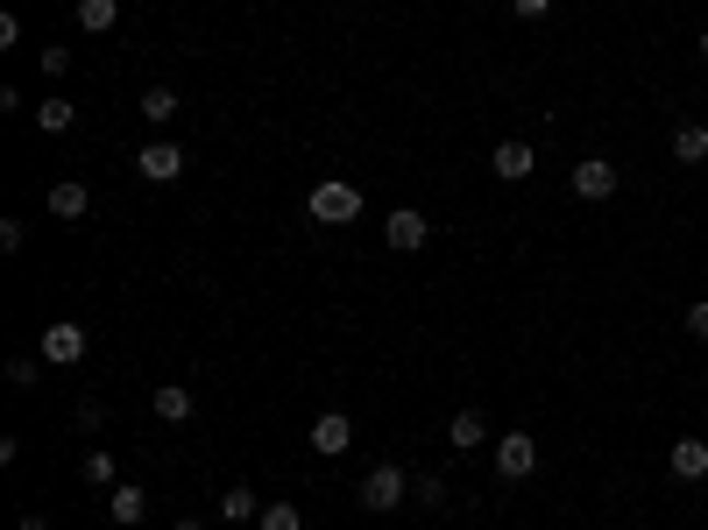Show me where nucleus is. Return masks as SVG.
Returning <instances> with one entry per match:
<instances>
[{
  "instance_id": "f257e3e1",
  "label": "nucleus",
  "mask_w": 708,
  "mask_h": 530,
  "mask_svg": "<svg viewBox=\"0 0 708 530\" xmlns=\"http://www.w3.org/2000/svg\"><path fill=\"white\" fill-rule=\"evenodd\" d=\"M305 212H312L320 226H348V220H361V191L348 185V177H326V185H312Z\"/></svg>"
},
{
  "instance_id": "f03ea898",
  "label": "nucleus",
  "mask_w": 708,
  "mask_h": 530,
  "mask_svg": "<svg viewBox=\"0 0 708 530\" xmlns=\"http://www.w3.org/2000/svg\"><path fill=\"white\" fill-rule=\"evenodd\" d=\"M397 503H411V474H404V467H369V474H361V509H375V517H390V509Z\"/></svg>"
},
{
  "instance_id": "7ed1b4c3",
  "label": "nucleus",
  "mask_w": 708,
  "mask_h": 530,
  "mask_svg": "<svg viewBox=\"0 0 708 530\" xmlns=\"http://www.w3.org/2000/svg\"><path fill=\"white\" fill-rule=\"evenodd\" d=\"M383 240H390V248H397V255H418V248H426V240H432V220H426V212H418V205H397V212H390V220H383Z\"/></svg>"
},
{
  "instance_id": "20e7f679",
  "label": "nucleus",
  "mask_w": 708,
  "mask_h": 530,
  "mask_svg": "<svg viewBox=\"0 0 708 530\" xmlns=\"http://www.w3.org/2000/svg\"><path fill=\"white\" fill-rule=\"evenodd\" d=\"M43 361H50V368H79L85 361V326H71V318L43 326Z\"/></svg>"
},
{
  "instance_id": "39448f33",
  "label": "nucleus",
  "mask_w": 708,
  "mask_h": 530,
  "mask_svg": "<svg viewBox=\"0 0 708 530\" xmlns=\"http://www.w3.org/2000/svg\"><path fill=\"white\" fill-rule=\"evenodd\" d=\"M532 467H538V438L532 432H503L496 438V474L503 481H524Z\"/></svg>"
},
{
  "instance_id": "423d86ee",
  "label": "nucleus",
  "mask_w": 708,
  "mask_h": 530,
  "mask_svg": "<svg viewBox=\"0 0 708 530\" xmlns=\"http://www.w3.org/2000/svg\"><path fill=\"white\" fill-rule=\"evenodd\" d=\"M177 170H185V149L177 142H142L135 149V177H149V185H171Z\"/></svg>"
},
{
  "instance_id": "0eeeda50",
  "label": "nucleus",
  "mask_w": 708,
  "mask_h": 530,
  "mask_svg": "<svg viewBox=\"0 0 708 530\" xmlns=\"http://www.w3.org/2000/svg\"><path fill=\"white\" fill-rule=\"evenodd\" d=\"M574 199H589V205L616 199V163L610 156H581L574 163Z\"/></svg>"
},
{
  "instance_id": "6e6552de",
  "label": "nucleus",
  "mask_w": 708,
  "mask_h": 530,
  "mask_svg": "<svg viewBox=\"0 0 708 530\" xmlns=\"http://www.w3.org/2000/svg\"><path fill=\"white\" fill-rule=\"evenodd\" d=\"M348 446H355V424H348V411H320V417H312V452L340 460Z\"/></svg>"
},
{
  "instance_id": "1a4fd4ad",
  "label": "nucleus",
  "mask_w": 708,
  "mask_h": 530,
  "mask_svg": "<svg viewBox=\"0 0 708 530\" xmlns=\"http://www.w3.org/2000/svg\"><path fill=\"white\" fill-rule=\"evenodd\" d=\"M666 467H673V481H708V438H673Z\"/></svg>"
},
{
  "instance_id": "9d476101",
  "label": "nucleus",
  "mask_w": 708,
  "mask_h": 530,
  "mask_svg": "<svg viewBox=\"0 0 708 530\" xmlns=\"http://www.w3.org/2000/svg\"><path fill=\"white\" fill-rule=\"evenodd\" d=\"M50 220H85V212H93V191L79 185V177H65V185H50Z\"/></svg>"
},
{
  "instance_id": "9b49d317",
  "label": "nucleus",
  "mask_w": 708,
  "mask_h": 530,
  "mask_svg": "<svg viewBox=\"0 0 708 530\" xmlns=\"http://www.w3.org/2000/svg\"><path fill=\"white\" fill-rule=\"evenodd\" d=\"M496 177H503V185H524V177H532L538 170V156H532V149H524V142H496Z\"/></svg>"
},
{
  "instance_id": "f8f14e48",
  "label": "nucleus",
  "mask_w": 708,
  "mask_h": 530,
  "mask_svg": "<svg viewBox=\"0 0 708 530\" xmlns=\"http://www.w3.org/2000/svg\"><path fill=\"white\" fill-rule=\"evenodd\" d=\"M673 163H687V170L708 163V128L701 120H681V128H673Z\"/></svg>"
},
{
  "instance_id": "ddd939ff",
  "label": "nucleus",
  "mask_w": 708,
  "mask_h": 530,
  "mask_svg": "<svg viewBox=\"0 0 708 530\" xmlns=\"http://www.w3.org/2000/svg\"><path fill=\"white\" fill-rule=\"evenodd\" d=\"M107 509H114V523H142L149 517V488L120 481V488H107Z\"/></svg>"
},
{
  "instance_id": "4468645a",
  "label": "nucleus",
  "mask_w": 708,
  "mask_h": 530,
  "mask_svg": "<svg viewBox=\"0 0 708 530\" xmlns=\"http://www.w3.org/2000/svg\"><path fill=\"white\" fill-rule=\"evenodd\" d=\"M481 438H489V417H481V411H454V424H446V446H454V452H475Z\"/></svg>"
},
{
  "instance_id": "2eb2a0df",
  "label": "nucleus",
  "mask_w": 708,
  "mask_h": 530,
  "mask_svg": "<svg viewBox=\"0 0 708 530\" xmlns=\"http://www.w3.org/2000/svg\"><path fill=\"white\" fill-rule=\"evenodd\" d=\"M156 417L163 424H185L191 417V389L185 382H156Z\"/></svg>"
},
{
  "instance_id": "dca6fc26",
  "label": "nucleus",
  "mask_w": 708,
  "mask_h": 530,
  "mask_svg": "<svg viewBox=\"0 0 708 530\" xmlns=\"http://www.w3.org/2000/svg\"><path fill=\"white\" fill-rule=\"evenodd\" d=\"M114 22H120V0H79V28L85 36H107Z\"/></svg>"
},
{
  "instance_id": "f3484780",
  "label": "nucleus",
  "mask_w": 708,
  "mask_h": 530,
  "mask_svg": "<svg viewBox=\"0 0 708 530\" xmlns=\"http://www.w3.org/2000/svg\"><path fill=\"white\" fill-rule=\"evenodd\" d=\"M220 517H228V523H255V517H263V495H255V488H228V495H220Z\"/></svg>"
},
{
  "instance_id": "a211bd4d",
  "label": "nucleus",
  "mask_w": 708,
  "mask_h": 530,
  "mask_svg": "<svg viewBox=\"0 0 708 530\" xmlns=\"http://www.w3.org/2000/svg\"><path fill=\"white\" fill-rule=\"evenodd\" d=\"M71 120H79V106H71V99H36V128L43 134H65Z\"/></svg>"
},
{
  "instance_id": "6ab92c4d",
  "label": "nucleus",
  "mask_w": 708,
  "mask_h": 530,
  "mask_svg": "<svg viewBox=\"0 0 708 530\" xmlns=\"http://www.w3.org/2000/svg\"><path fill=\"white\" fill-rule=\"evenodd\" d=\"M135 106H142V120H149V128H163V120L177 114V93H171V85H149V93L135 99Z\"/></svg>"
},
{
  "instance_id": "aec40b11",
  "label": "nucleus",
  "mask_w": 708,
  "mask_h": 530,
  "mask_svg": "<svg viewBox=\"0 0 708 530\" xmlns=\"http://www.w3.org/2000/svg\"><path fill=\"white\" fill-rule=\"evenodd\" d=\"M255 530H305V509H298V503H263Z\"/></svg>"
},
{
  "instance_id": "412c9836",
  "label": "nucleus",
  "mask_w": 708,
  "mask_h": 530,
  "mask_svg": "<svg viewBox=\"0 0 708 530\" xmlns=\"http://www.w3.org/2000/svg\"><path fill=\"white\" fill-rule=\"evenodd\" d=\"M85 481H93V488H120V467H114V452H107V446L85 452Z\"/></svg>"
},
{
  "instance_id": "4be33fe9",
  "label": "nucleus",
  "mask_w": 708,
  "mask_h": 530,
  "mask_svg": "<svg viewBox=\"0 0 708 530\" xmlns=\"http://www.w3.org/2000/svg\"><path fill=\"white\" fill-rule=\"evenodd\" d=\"M411 503H426V509H446V481H440V474L411 481Z\"/></svg>"
},
{
  "instance_id": "5701e85b",
  "label": "nucleus",
  "mask_w": 708,
  "mask_h": 530,
  "mask_svg": "<svg viewBox=\"0 0 708 530\" xmlns=\"http://www.w3.org/2000/svg\"><path fill=\"white\" fill-rule=\"evenodd\" d=\"M43 71H50V79H65V71H71V50H65V43H50V50H43Z\"/></svg>"
},
{
  "instance_id": "b1692460",
  "label": "nucleus",
  "mask_w": 708,
  "mask_h": 530,
  "mask_svg": "<svg viewBox=\"0 0 708 530\" xmlns=\"http://www.w3.org/2000/svg\"><path fill=\"white\" fill-rule=\"evenodd\" d=\"M8 382L14 389H36V361H8Z\"/></svg>"
},
{
  "instance_id": "393cba45",
  "label": "nucleus",
  "mask_w": 708,
  "mask_h": 530,
  "mask_svg": "<svg viewBox=\"0 0 708 530\" xmlns=\"http://www.w3.org/2000/svg\"><path fill=\"white\" fill-rule=\"evenodd\" d=\"M687 332H695V340H708V297H701V305H687Z\"/></svg>"
},
{
  "instance_id": "a878e982",
  "label": "nucleus",
  "mask_w": 708,
  "mask_h": 530,
  "mask_svg": "<svg viewBox=\"0 0 708 530\" xmlns=\"http://www.w3.org/2000/svg\"><path fill=\"white\" fill-rule=\"evenodd\" d=\"M510 8H518L524 22H538V14H553V0H510Z\"/></svg>"
},
{
  "instance_id": "bb28decb",
  "label": "nucleus",
  "mask_w": 708,
  "mask_h": 530,
  "mask_svg": "<svg viewBox=\"0 0 708 530\" xmlns=\"http://www.w3.org/2000/svg\"><path fill=\"white\" fill-rule=\"evenodd\" d=\"M22 530H50V517H43V509H22Z\"/></svg>"
},
{
  "instance_id": "cd10ccee",
  "label": "nucleus",
  "mask_w": 708,
  "mask_h": 530,
  "mask_svg": "<svg viewBox=\"0 0 708 530\" xmlns=\"http://www.w3.org/2000/svg\"><path fill=\"white\" fill-rule=\"evenodd\" d=\"M177 530H206V523H199V517H185V523H177Z\"/></svg>"
},
{
  "instance_id": "c85d7f7f",
  "label": "nucleus",
  "mask_w": 708,
  "mask_h": 530,
  "mask_svg": "<svg viewBox=\"0 0 708 530\" xmlns=\"http://www.w3.org/2000/svg\"><path fill=\"white\" fill-rule=\"evenodd\" d=\"M695 50H701V64H708V36H701V43H695Z\"/></svg>"
}]
</instances>
